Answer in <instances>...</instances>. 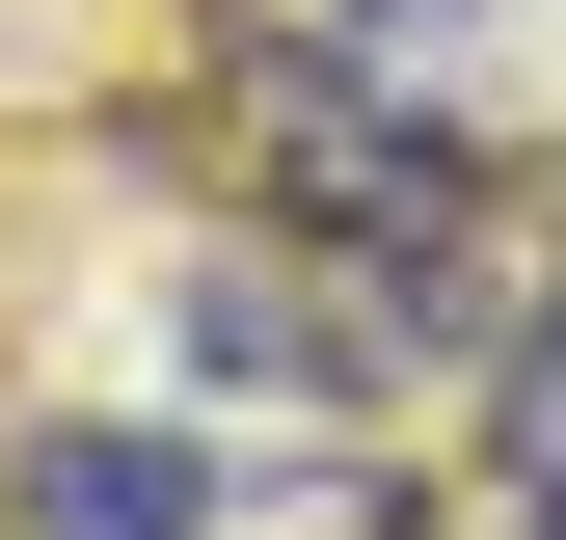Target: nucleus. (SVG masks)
Wrapping results in <instances>:
<instances>
[{"label":"nucleus","instance_id":"3","mask_svg":"<svg viewBox=\"0 0 566 540\" xmlns=\"http://www.w3.org/2000/svg\"><path fill=\"white\" fill-rule=\"evenodd\" d=\"M485 513H513V540H566V270L485 324Z\"/></svg>","mask_w":566,"mask_h":540},{"label":"nucleus","instance_id":"2","mask_svg":"<svg viewBox=\"0 0 566 540\" xmlns=\"http://www.w3.org/2000/svg\"><path fill=\"white\" fill-rule=\"evenodd\" d=\"M0 540H217V459L189 433H28L0 459Z\"/></svg>","mask_w":566,"mask_h":540},{"label":"nucleus","instance_id":"1","mask_svg":"<svg viewBox=\"0 0 566 540\" xmlns=\"http://www.w3.org/2000/svg\"><path fill=\"white\" fill-rule=\"evenodd\" d=\"M163 352H189V405H297V433L378 405V378H350V298H324L297 243H189L163 270Z\"/></svg>","mask_w":566,"mask_h":540}]
</instances>
